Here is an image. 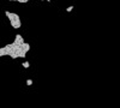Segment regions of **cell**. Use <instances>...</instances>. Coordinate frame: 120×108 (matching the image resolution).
Wrapping results in <instances>:
<instances>
[{
    "instance_id": "cell-2",
    "label": "cell",
    "mask_w": 120,
    "mask_h": 108,
    "mask_svg": "<svg viewBox=\"0 0 120 108\" xmlns=\"http://www.w3.org/2000/svg\"><path fill=\"white\" fill-rule=\"evenodd\" d=\"M29 65H30V64H29V61H25V63H23V65H22V66H23L24 68H29Z\"/></svg>"
},
{
    "instance_id": "cell-1",
    "label": "cell",
    "mask_w": 120,
    "mask_h": 108,
    "mask_svg": "<svg viewBox=\"0 0 120 108\" xmlns=\"http://www.w3.org/2000/svg\"><path fill=\"white\" fill-rule=\"evenodd\" d=\"M5 15L8 17L10 24H11V26H12L13 29H19V28H21L22 23H21V19H19V16H18V15L11 13V12H8V11H6Z\"/></svg>"
},
{
    "instance_id": "cell-3",
    "label": "cell",
    "mask_w": 120,
    "mask_h": 108,
    "mask_svg": "<svg viewBox=\"0 0 120 108\" xmlns=\"http://www.w3.org/2000/svg\"><path fill=\"white\" fill-rule=\"evenodd\" d=\"M33 83H34V81H33V79H28V81H26V84H28V85H31Z\"/></svg>"
}]
</instances>
